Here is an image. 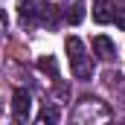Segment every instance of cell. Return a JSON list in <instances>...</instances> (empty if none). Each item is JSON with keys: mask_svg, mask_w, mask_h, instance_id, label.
<instances>
[{"mask_svg": "<svg viewBox=\"0 0 125 125\" xmlns=\"http://www.w3.org/2000/svg\"><path fill=\"white\" fill-rule=\"evenodd\" d=\"M114 15H116V9H114L111 0H96L93 3V21L96 23H111Z\"/></svg>", "mask_w": 125, "mask_h": 125, "instance_id": "7", "label": "cell"}, {"mask_svg": "<svg viewBox=\"0 0 125 125\" xmlns=\"http://www.w3.org/2000/svg\"><path fill=\"white\" fill-rule=\"evenodd\" d=\"M114 21H116V23H119V26L125 29V12H119V15H114Z\"/></svg>", "mask_w": 125, "mask_h": 125, "instance_id": "11", "label": "cell"}, {"mask_svg": "<svg viewBox=\"0 0 125 125\" xmlns=\"http://www.w3.org/2000/svg\"><path fill=\"white\" fill-rule=\"evenodd\" d=\"M64 21L73 23V26H79L84 21V3L82 0H67L64 3Z\"/></svg>", "mask_w": 125, "mask_h": 125, "instance_id": "6", "label": "cell"}, {"mask_svg": "<svg viewBox=\"0 0 125 125\" xmlns=\"http://www.w3.org/2000/svg\"><path fill=\"white\" fill-rule=\"evenodd\" d=\"M38 70H41V73H50L52 79L58 76V64H55V58H52V55H44V58H38Z\"/></svg>", "mask_w": 125, "mask_h": 125, "instance_id": "8", "label": "cell"}, {"mask_svg": "<svg viewBox=\"0 0 125 125\" xmlns=\"http://www.w3.org/2000/svg\"><path fill=\"white\" fill-rule=\"evenodd\" d=\"M93 55L102 61H114L116 58V44L108 38V35H96L93 38Z\"/></svg>", "mask_w": 125, "mask_h": 125, "instance_id": "5", "label": "cell"}, {"mask_svg": "<svg viewBox=\"0 0 125 125\" xmlns=\"http://www.w3.org/2000/svg\"><path fill=\"white\" fill-rule=\"evenodd\" d=\"M3 32H6V12L0 9V38H3Z\"/></svg>", "mask_w": 125, "mask_h": 125, "instance_id": "10", "label": "cell"}, {"mask_svg": "<svg viewBox=\"0 0 125 125\" xmlns=\"http://www.w3.org/2000/svg\"><path fill=\"white\" fill-rule=\"evenodd\" d=\"M18 12H21V21H50L52 18L50 0H23Z\"/></svg>", "mask_w": 125, "mask_h": 125, "instance_id": "2", "label": "cell"}, {"mask_svg": "<svg viewBox=\"0 0 125 125\" xmlns=\"http://www.w3.org/2000/svg\"><path fill=\"white\" fill-rule=\"evenodd\" d=\"M58 119H61V111H58L55 105H50V108L44 105V111H41V116H38V122H58Z\"/></svg>", "mask_w": 125, "mask_h": 125, "instance_id": "9", "label": "cell"}, {"mask_svg": "<svg viewBox=\"0 0 125 125\" xmlns=\"http://www.w3.org/2000/svg\"><path fill=\"white\" fill-rule=\"evenodd\" d=\"M67 55H70V70H73V76L76 79H82V82H87L90 76H93V61L87 58V52H84V44L73 35V38H67Z\"/></svg>", "mask_w": 125, "mask_h": 125, "instance_id": "1", "label": "cell"}, {"mask_svg": "<svg viewBox=\"0 0 125 125\" xmlns=\"http://www.w3.org/2000/svg\"><path fill=\"white\" fill-rule=\"evenodd\" d=\"M29 108H32V99L26 90H15L12 96V119L15 122H26L29 119Z\"/></svg>", "mask_w": 125, "mask_h": 125, "instance_id": "4", "label": "cell"}, {"mask_svg": "<svg viewBox=\"0 0 125 125\" xmlns=\"http://www.w3.org/2000/svg\"><path fill=\"white\" fill-rule=\"evenodd\" d=\"M87 114H90V119H93V122H96V119H99V122H108V119H111V111H108L99 99H90V96H87V99H82V105H79V111H76V122H82Z\"/></svg>", "mask_w": 125, "mask_h": 125, "instance_id": "3", "label": "cell"}]
</instances>
